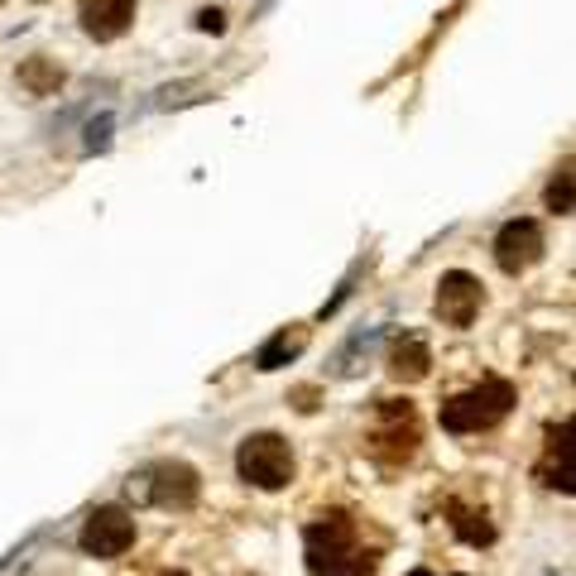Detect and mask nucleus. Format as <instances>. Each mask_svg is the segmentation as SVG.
<instances>
[{"mask_svg": "<svg viewBox=\"0 0 576 576\" xmlns=\"http://www.w3.org/2000/svg\"><path fill=\"white\" fill-rule=\"evenodd\" d=\"M173 576H183V572H173Z\"/></svg>", "mask_w": 576, "mask_h": 576, "instance_id": "21", "label": "nucleus"}, {"mask_svg": "<svg viewBox=\"0 0 576 576\" xmlns=\"http://www.w3.org/2000/svg\"><path fill=\"white\" fill-rule=\"evenodd\" d=\"M538 481L547 490H562V495H572V418H562V423L547 428V442H543V461H538Z\"/></svg>", "mask_w": 576, "mask_h": 576, "instance_id": "10", "label": "nucleus"}, {"mask_svg": "<svg viewBox=\"0 0 576 576\" xmlns=\"http://www.w3.org/2000/svg\"><path fill=\"white\" fill-rule=\"evenodd\" d=\"M374 341H380V331H366V337H356V341L337 356V374H351V360H356V356H370V346H374Z\"/></svg>", "mask_w": 576, "mask_h": 576, "instance_id": "17", "label": "nucleus"}, {"mask_svg": "<svg viewBox=\"0 0 576 576\" xmlns=\"http://www.w3.org/2000/svg\"><path fill=\"white\" fill-rule=\"evenodd\" d=\"M0 6H6V0H0Z\"/></svg>", "mask_w": 576, "mask_h": 576, "instance_id": "22", "label": "nucleus"}, {"mask_svg": "<svg viewBox=\"0 0 576 576\" xmlns=\"http://www.w3.org/2000/svg\"><path fill=\"white\" fill-rule=\"evenodd\" d=\"M130 495L140 504H158V510H193L197 495H202V475L187 466V461H154L144 466L140 475H130Z\"/></svg>", "mask_w": 576, "mask_h": 576, "instance_id": "3", "label": "nucleus"}, {"mask_svg": "<svg viewBox=\"0 0 576 576\" xmlns=\"http://www.w3.org/2000/svg\"><path fill=\"white\" fill-rule=\"evenodd\" d=\"M236 471H240V481H250L255 490H284L294 481L298 461H294V446H288L279 432H255V438L240 442Z\"/></svg>", "mask_w": 576, "mask_h": 576, "instance_id": "5", "label": "nucleus"}, {"mask_svg": "<svg viewBox=\"0 0 576 576\" xmlns=\"http://www.w3.org/2000/svg\"><path fill=\"white\" fill-rule=\"evenodd\" d=\"M514 399H518L514 384L500 380V374H490V380L461 389V394H452L442 403V428L456 432V438H466V432H485V428H495V423L510 418Z\"/></svg>", "mask_w": 576, "mask_h": 576, "instance_id": "2", "label": "nucleus"}, {"mask_svg": "<svg viewBox=\"0 0 576 576\" xmlns=\"http://www.w3.org/2000/svg\"><path fill=\"white\" fill-rule=\"evenodd\" d=\"M302 543H308L312 576H374V567H380V547L360 543V528L346 510L317 514L308 533H302Z\"/></svg>", "mask_w": 576, "mask_h": 576, "instance_id": "1", "label": "nucleus"}, {"mask_svg": "<svg viewBox=\"0 0 576 576\" xmlns=\"http://www.w3.org/2000/svg\"><path fill=\"white\" fill-rule=\"evenodd\" d=\"M135 547V518L121 504H101L82 524V553L86 557H125Z\"/></svg>", "mask_w": 576, "mask_h": 576, "instance_id": "7", "label": "nucleus"}, {"mask_svg": "<svg viewBox=\"0 0 576 576\" xmlns=\"http://www.w3.org/2000/svg\"><path fill=\"white\" fill-rule=\"evenodd\" d=\"M543 255H547V236H543V226L533 222V216H514V222L500 226V236H495V265L504 274H528Z\"/></svg>", "mask_w": 576, "mask_h": 576, "instance_id": "6", "label": "nucleus"}, {"mask_svg": "<svg viewBox=\"0 0 576 576\" xmlns=\"http://www.w3.org/2000/svg\"><path fill=\"white\" fill-rule=\"evenodd\" d=\"M572 193H576V178H572V158H567V164L557 168V178L547 183V212H553V216H572V202H576Z\"/></svg>", "mask_w": 576, "mask_h": 576, "instance_id": "15", "label": "nucleus"}, {"mask_svg": "<svg viewBox=\"0 0 576 576\" xmlns=\"http://www.w3.org/2000/svg\"><path fill=\"white\" fill-rule=\"evenodd\" d=\"M418 409L409 399H380L374 403V428H370V452L384 461V466H403V461L418 456Z\"/></svg>", "mask_w": 576, "mask_h": 576, "instance_id": "4", "label": "nucleus"}, {"mask_svg": "<svg viewBox=\"0 0 576 576\" xmlns=\"http://www.w3.org/2000/svg\"><path fill=\"white\" fill-rule=\"evenodd\" d=\"M302 351H308V327H302V322H288V327H279V331H274V337L255 351V370L274 374V370L294 366Z\"/></svg>", "mask_w": 576, "mask_h": 576, "instance_id": "11", "label": "nucleus"}, {"mask_svg": "<svg viewBox=\"0 0 576 576\" xmlns=\"http://www.w3.org/2000/svg\"><path fill=\"white\" fill-rule=\"evenodd\" d=\"M438 317L446 327H471L475 317H481V308H485V288H481V279L475 274H466V269H452V274H442L438 279Z\"/></svg>", "mask_w": 576, "mask_h": 576, "instance_id": "8", "label": "nucleus"}, {"mask_svg": "<svg viewBox=\"0 0 576 576\" xmlns=\"http://www.w3.org/2000/svg\"><path fill=\"white\" fill-rule=\"evenodd\" d=\"M409 576H438V572H428V567H418V572H409Z\"/></svg>", "mask_w": 576, "mask_h": 576, "instance_id": "20", "label": "nucleus"}, {"mask_svg": "<svg viewBox=\"0 0 576 576\" xmlns=\"http://www.w3.org/2000/svg\"><path fill=\"white\" fill-rule=\"evenodd\" d=\"M111 130H115V115H101V121H92V125H86V144H82V150L86 154H101L111 144Z\"/></svg>", "mask_w": 576, "mask_h": 576, "instance_id": "16", "label": "nucleus"}, {"mask_svg": "<svg viewBox=\"0 0 576 576\" xmlns=\"http://www.w3.org/2000/svg\"><path fill=\"white\" fill-rule=\"evenodd\" d=\"M389 374H394L399 384H418L432 374V351L423 337H399L389 346Z\"/></svg>", "mask_w": 576, "mask_h": 576, "instance_id": "12", "label": "nucleus"}, {"mask_svg": "<svg viewBox=\"0 0 576 576\" xmlns=\"http://www.w3.org/2000/svg\"><path fill=\"white\" fill-rule=\"evenodd\" d=\"M78 20H82V34L86 39L115 43V39L130 34V24H135V0H82Z\"/></svg>", "mask_w": 576, "mask_h": 576, "instance_id": "9", "label": "nucleus"}, {"mask_svg": "<svg viewBox=\"0 0 576 576\" xmlns=\"http://www.w3.org/2000/svg\"><path fill=\"white\" fill-rule=\"evenodd\" d=\"M197 29H202V34H222V29H226V10H216V6L197 10Z\"/></svg>", "mask_w": 576, "mask_h": 576, "instance_id": "18", "label": "nucleus"}, {"mask_svg": "<svg viewBox=\"0 0 576 576\" xmlns=\"http://www.w3.org/2000/svg\"><path fill=\"white\" fill-rule=\"evenodd\" d=\"M68 82V72H63V63H58V58H24L20 63V86L29 96H53L58 86Z\"/></svg>", "mask_w": 576, "mask_h": 576, "instance_id": "13", "label": "nucleus"}, {"mask_svg": "<svg viewBox=\"0 0 576 576\" xmlns=\"http://www.w3.org/2000/svg\"><path fill=\"white\" fill-rule=\"evenodd\" d=\"M288 403H294L298 413H312V409H317V389H294V394H288Z\"/></svg>", "mask_w": 576, "mask_h": 576, "instance_id": "19", "label": "nucleus"}, {"mask_svg": "<svg viewBox=\"0 0 576 576\" xmlns=\"http://www.w3.org/2000/svg\"><path fill=\"white\" fill-rule=\"evenodd\" d=\"M446 514H452V528H456L461 543H471V547H490V543H495V524H490L485 510H471V504H452Z\"/></svg>", "mask_w": 576, "mask_h": 576, "instance_id": "14", "label": "nucleus"}]
</instances>
